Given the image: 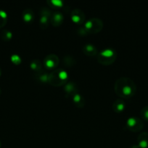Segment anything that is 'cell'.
I'll list each match as a JSON object with an SVG mask.
<instances>
[{
    "mask_svg": "<svg viewBox=\"0 0 148 148\" xmlns=\"http://www.w3.org/2000/svg\"><path fill=\"white\" fill-rule=\"evenodd\" d=\"M114 90L120 98H130L136 93V86L131 79L122 77L115 82Z\"/></svg>",
    "mask_w": 148,
    "mask_h": 148,
    "instance_id": "6da1fadb",
    "label": "cell"
},
{
    "mask_svg": "<svg viewBox=\"0 0 148 148\" xmlns=\"http://www.w3.org/2000/svg\"><path fill=\"white\" fill-rule=\"evenodd\" d=\"M68 74L65 70L62 69H56L49 74L48 82L55 87L65 85L68 82Z\"/></svg>",
    "mask_w": 148,
    "mask_h": 148,
    "instance_id": "7a4b0ae2",
    "label": "cell"
},
{
    "mask_svg": "<svg viewBox=\"0 0 148 148\" xmlns=\"http://www.w3.org/2000/svg\"><path fill=\"white\" fill-rule=\"evenodd\" d=\"M116 51L113 48H105L97 53V61L103 65H110L115 61Z\"/></svg>",
    "mask_w": 148,
    "mask_h": 148,
    "instance_id": "3957f363",
    "label": "cell"
},
{
    "mask_svg": "<svg viewBox=\"0 0 148 148\" xmlns=\"http://www.w3.org/2000/svg\"><path fill=\"white\" fill-rule=\"evenodd\" d=\"M84 27L87 33L95 34L102 29L103 22L97 17H91L86 21Z\"/></svg>",
    "mask_w": 148,
    "mask_h": 148,
    "instance_id": "277c9868",
    "label": "cell"
},
{
    "mask_svg": "<svg viewBox=\"0 0 148 148\" xmlns=\"http://www.w3.org/2000/svg\"><path fill=\"white\" fill-rule=\"evenodd\" d=\"M126 127L132 132H140L144 127V122L141 119L136 116H131L126 120Z\"/></svg>",
    "mask_w": 148,
    "mask_h": 148,
    "instance_id": "5b68a950",
    "label": "cell"
},
{
    "mask_svg": "<svg viewBox=\"0 0 148 148\" xmlns=\"http://www.w3.org/2000/svg\"><path fill=\"white\" fill-rule=\"evenodd\" d=\"M59 62V57L57 55L51 53V54L47 55L44 59V66L45 69L47 70H55L57 69V66H58Z\"/></svg>",
    "mask_w": 148,
    "mask_h": 148,
    "instance_id": "8992f818",
    "label": "cell"
},
{
    "mask_svg": "<svg viewBox=\"0 0 148 148\" xmlns=\"http://www.w3.org/2000/svg\"><path fill=\"white\" fill-rule=\"evenodd\" d=\"M52 12L46 7H42L40 10V17H39V25L42 29H45L50 24Z\"/></svg>",
    "mask_w": 148,
    "mask_h": 148,
    "instance_id": "52a82bcc",
    "label": "cell"
},
{
    "mask_svg": "<svg viewBox=\"0 0 148 148\" xmlns=\"http://www.w3.org/2000/svg\"><path fill=\"white\" fill-rule=\"evenodd\" d=\"M71 20L73 23H76V24L81 25L84 23L85 21L86 16L84 12L80 9H74L71 14Z\"/></svg>",
    "mask_w": 148,
    "mask_h": 148,
    "instance_id": "ba28073f",
    "label": "cell"
},
{
    "mask_svg": "<svg viewBox=\"0 0 148 148\" xmlns=\"http://www.w3.org/2000/svg\"><path fill=\"white\" fill-rule=\"evenodd\" d=\"M64 20V16L62 13L59 11H55L52 12L50 23L53 26H59L62 23Z\"/></svg>",
    "mask_w": 148,
    "mask_h": 148,
    "instance_id": "9c48e42d",
    "label": "cell"
},
{
    "mask_svg": "<svg viewBox=\"0 0 148 148\" xmlns=\"http://www.w3.org/2000/svg\"><path fill=\"white\" fill-rule=\"evenodd\" d=\"M64 91L66 96H71L75 95L78 92V87L73 82H68L64 85Z\"/></svg>",
    "mask_w": 148,
    "mask_h": 148,
    "instance_id": "30bf717a",
    "label": "cell"
},
{
    "mask_svg": "<svg viewBox=\"0 0 148 148\" xmlns=\"http://www.w3.org/2000/svg\"><path fill=\"white\" fill-rule=\"evenodd\" d=\"M83 52L84 54L88 56H94L98 53L97 47L91 43H87L84 45L83 46Z\"/></svg>",
    "mask_w": 148,
    "mask_h": 148,
    "instance_id": "8fae6325",
    "label": "cell"
},
{
    "mask_svg": "<svg viewBox=\"0 0 148 148\" xmlns=\"http://www.w3.org/2000/svg\"><path fill=\"white\" fill-rule=\"evenodd\" d=\"M137 145L141 148H148V132L140 133L137 137Z\"/></svg>",
    "mask_w": 148,
    "mask_h": 148,
    "instance_id": "7c38bea8",
    "label": "cell"
},
{
    "mask_svg": "<svg viewBox=\"0 0 148 148\" xmlns=\"http://www.w3.org/2000/svg\"><path fill=\"white\" fill-rule=\"evenodd\" d=\"M22 18L26 23H31L34 20V13L31 9L27 8L22 12Z\"/></svg>",
    "mask_w": 148,
    "mask_h": 148,
    "instance_id": "4fadbf2b",
    "label": "cell"
},
{
    "mask_svg": "<svg viewBox=\"0 0 148 148\" xmlns=\"http://www.w3.org/2000/svg\"><path fill=\"white\" fill-rule=\"evenodd\" d=\"M72 100L74 105L76 107H78V108H83V107L85 106V98H84L81 94L78 93V92H77L75 95H73Z\"/></svg>",
    "mask_w": 148,
    "mask_h": 148,
    "instance_id": "5bb4252c",
    "label": "cell"
},
{
    "mask_svg": "<svg viewBox=\"0 0 148 148\" xmlns=\"http://www.w3.org/2000/svg\"><path fill=\"white\" fill-rule=\"evenodd\" d=\"M126 106L124 101L120 98L115 100L113 104V111H115L116 113L123 112L126 108Z\"/></svg>",
    "mask_w": 148,
    "mask_h": 148,
    "instance_id": "9a60e30c",
    "label": "cell"
},
{
    "mask_svg": "<svg viewBox=\"0 0 148 148\" xmlns=\"http://www.w3.org/2000/svg\"><path fill=\"white\" fill-rule=\"evenodd\" d=\"M35 79L39 82H42V83H45V82H48V79H49V74L47 72H44L42 69L40 72H36L35 74Z\"/></svg>",
    "mask_w": 148,
    "mask_h": 148,
    "instance_id": "2e32d148",
    "label": "cell"
},
{
    "mask_svg": "<svg viewBox=\"0 0 148 148\" xmlns=\"http://www.w3.org/2000/svg\"><path fill=\"white\" fill-rule=\"evenodd\" d=\"M30 67L32 70L34 72H38L42 70V63L39 59H35L31 61L30 64Z\"/></svg>",
    "mask_w": 148,
    "mask_h": 148,
    "instance_id": "e0dca14e",
    "label": "cell"
},
{
    "mask_svg": "<svg viewBox=\"0 0 148 148\" xmlns=\"http://www.w3.org/2000/svg\"><path fill=\"white\" fill-rule=\"evenodd\" d=\"M12 38V33L7 29H4L1 32V38L4 41H10Z\"/></svg>",
    "mask_w": 148,
    "mask_h": 148,
    "instance_id": "ac0fdd59",
    "label": "cell"
},
{
    "mask_svg": "<svg viewBox=\"0 0 148 148\" xmlns=\"http://www.w3.org/2000/svg\"><path fill=\"white\" fill-rule=\"evenodd\" d=\"M8 19L7 13L4 10H0V28L4 27L6 25Z\"/></svg>",
    "mask_w": 148,
    "mask_h": 148,
    "instance_id": "d6986e66",
    "label": "cell"
},
{
    "mask_svg": "<svg viewBox=\"0 0 148 148\" xmlns=\"http://www.w3.org/2000/svg\"><path fill=\"white\" fill-rule=\"evenodd\" d=\"M47 3L49 4V5L52 7H55V8H59L63 5V1L61 0H48Z\"/></svg>",
    "mask_w": 148,
    "mask_h": 148,
    "instance_id": "ffe728a7",
    "label": "cell"
},
{
    "mask_svg": "<svg viewBox=\"0 0 148 148\" xmlns=\"http://www.w3.org/2000/svg\"><path fill=\"white\" fill-rule=\"evenodd\" d=\"M140 116L142 119L148 121V106H146L142 108L140 111Z\"/></svg>",
    "mask_w": 148,
    "mask_h": 148,
    "instance_id": "44dd1931",
    "label": "cell"
},
{
    "mask_svg": "<svg viewBox=\"0 0 148 148\" xmlns=\"http://www.w3.org/2000/svg\"><path fill=\"white\" fill-rule=\"evenodd\" d=\"M10 60L14 64H20L22 62V59L18 54H16V53H14V54L10 56Z\"/></svg>",
    "mask_w": 148,
    "mask_h": 148,
    "instance_id": "7402d4cb",
    "label": "cell"
},
{
    "mask_svg": "<svg viewBox=\"0 0 148 148\" xmlns=\"http://www.w3.org/2000/svg\"><path fill=\"white\" fill-rule=\"evenodd\" d=\"M64 61H65V64L68 66H73L75 63V61L73 59V57H71L70 56H67L66 57H65Z\"/></svg>",
    "mask_w": 148,
    "mask_h": 148,
    "instance_id": "603a6c76",
    "label": "cell"
},
{
    "mask_svg": "<svg viewBox=\"0 0 148 148\" xmlns=\"http://www.w3.org/2000/svg\"><path fill=\"white\" fill-rule=\"evenodd\" d=\"M130 148H141V147H139V146L137 145H132V146H131V147Z\"/></svg>",
    "mask_w": 148,
    "mask_h": 148,
    "instance_id": "cb8c5ba5",
    "label": "cell"
},
{
    "mask_svg": "<svg viewBox=\"0 0 148 148\" xmlns=\"http://www.w3.org/2000/svg\"><path fill=\"white\" fill-rule=\"evenodd\" d=\"M1 73H2V71H1V67H0V77H1Z\"/></svg>",
    "mask_w": 148,
    "mask_h": 148,
    "instance_id": "d4e9b609",
    "label": "cell"
},
{
    "mask_svg": "<svg viewBox=\"0 0 148 148\" xmlns=\"http://www.w3.org/2000/svg\"><path fill=\"white\" fill-rule=\"evenodd\" d=\"M1 140H0V148H1Z\"/></svg>",
    "mask_w": 148,
    "mask_h": 148,
    "instance_id": "484cf974",
    "label": "cell"
},
{
    "mask_svg": "<svg viewBox=\"0 0 148 148\" xmlns=\"http://www.w3.org/2000/svg\"><path fill=\"white\" fill-rule=\"evenodd\" d=\"M1 88H0V95H1Z\"/></svg>",
    "mask_w": 148,
    "mask_h": 148,
    "instance_id": "4316f807",
    "label": "cell"
}]
</instances>
